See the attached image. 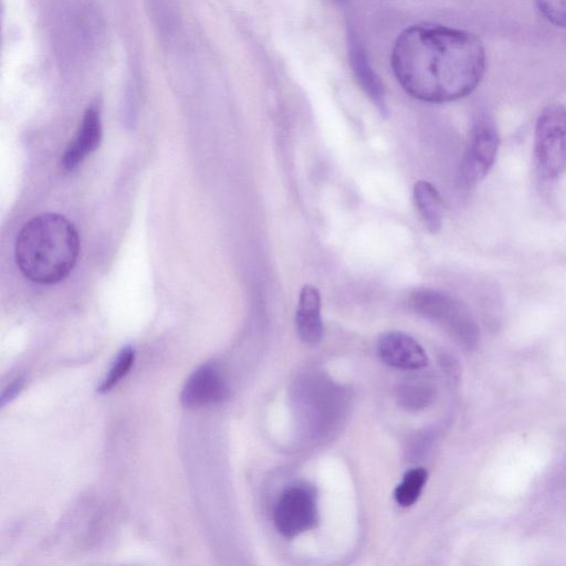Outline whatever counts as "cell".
Returning <instances> with one entry per match:
<instances>
[{
	"instance_id": "4fadbf2b",
	"label": "cell",
	"mask_w": 566,
	"mask_h": 566,
	"mask_svg": "<svg viewBox=\"0 0 566 566\" xmlns=\"http://www.w3.org/2000/svg\"><path fill=\"white\" fill-rule=\"evenodd\" d=\"M427 479L428 473L423 468L408 470L395 489L394 497L396 502L402 507L415 504L423 490Z\"/></svg>"
},
{
	"instance_id": "6da1fadb",
	"label": "cell",
	"mask_w": 566,
	"mask_h": 566,
	"mask_svg": "<svg viewBox=\"0 0 566 566\" xmlns=\"http://www.w3.org/2000/svg\"><path fill=\"white\" fill-rule=\"evenodd\" d=\"M390 63L409 95L427 103H448L478 87L486 55L482 41L469 31L420 23L400 32Z\"/></svg>"
},
{
	"instance_id": "ba28073f",
	"label": "cell",
	"mask_w": 566,
	"mask_h": 566,
	"mask_svg": "<svg viewBox=\"0 0 566 566\" xmlns=\"http://www.w3.org/2000/svg\"><path fill=\"white\" fill-rule=\"evenodd\" d=\"M227 395L226 382L211 364L197 368L186 380L180 400L185 407H202L221 401Z\"/></svg>"
},
{
	"instance_id": "e0dca14e",
	"label": "cell",
	"mask_w": 566,
	"mask_h": 566,
	"mask_svg": "<svg viewBox=\"0 0 566 566\" xmlns=\"http://www.w3.org/2000/svg\"><path fill=\"white\" fill-rule=\"evenodd\" d=\"M337 1H340V0H337Z\"/></svg>"
},
{
	"instance_id": "30bf717a",
	"label": "cell",
	"mask_w": 566,
	"mask_h": 566,
	"mask_svg": "<svg viewBox=\"0 0 566 566\" xmlns=\"http://www.w3.org/2000/svg\"><path fill=\"white\" fill-rule=\"evenodd\" d=\"M101 140V112L97 105H92L85 111L76 135L63 153L62 166L73 170L98 147Z\"/></svg>"
},
{
	"instance_id": "9c48e42d",
	"label": "cell",
	"mask_w": 566,
	"mask_h": 566,
	"mask_svg": "<svg viewBox=\"0 0 566 566\" xmlns=\"http://www.w3.org/2000/svg\"><path fill=\"white\" fill-rule=\"evenodd\" d=\"M348 56L357 83L379 114L382 117H387L389 109L382 83L369 63L364 48L353 32L348 33Z\"/></svg>"
},
{
	"instance_id": "3957f363",
	"label": "cell",
	"mask_w": 566,
	"mask_h": 566,
	"mask_svg": "<svg viewBox=\"0 0 566 566\" xmlns=\"http://www.w3.org/2000/svg\"><path fill=\"white\" fill-rule=\"evenodd\" d=\"M534 165L541 180L553 182L566 171V105L552 103L539 113L534 129Z\"/></svg>"
},
{
	"instance_id": "2e32d148",
	"label": "cell",
	"mask_w": 566,
	"mask_h": 566,
	"mask_svg": "<svg viewBox=\"0 0 566 566\" xmlns=\"http://www.w3.org/2000/svg\"><path fill=\"white\" fill-rule=\"evenodd\" d=\"M23 385L24 379L21 377L11 382L2 392L1 406H4L7 402L11 401L21 391Z\"/></svg>"
},
{
	"instance_id": "9a60e30c",
	"label": "cell",
	"mask_w": 566,
	"mask_h": 566,
	"mask_svg": "<svg viewBox=\"0 0 566 566\" xmlns=\"http://www.w3.org/2000/svg\"><path fill=\"white\" fill-rule=\"evenodd\" d=\"M542 15L552 24L566 28V0H535Z\"/></svg>"
},
{
	"instance_id": "7c38bea8",
	"label": "cell",
	"mask_w": 566,
	"mask_h": 566,
	"mask_svg": "<svg viewBox=\"0 0 566 566\" xmlns=\"http://www.w3.org/2000/svg\"><path fill=\"white\" fill-rule=\"evenodd\" d=\"M416 209L431 233L440 231L443 221V202L436 187L427 180H418L412 188Z\"/></svg>"
},
{
	"instance_id": "5bb4252c",
	"label": "cell",
	"mask_w": 566,
	"mask_h": 566,
	"mask_svg": "<svg viewBox=\"0 0 566 566\" xmlns=\"http://www.w3.org/2000/svg\"><path fill=\"white\" fill-rule=\"evenodd\" d=\"M135 360V350L132 346L124 347L117 355L108 370L107 376L98 386V392H107L127 375Z\"/></svg>"
},
{
	"instance_id": "8992f818",
	"label": "cell",
	"mask_w": 566,
	"mask_h": 566,
	"mask_svg": "<svg viewBox=\"0 0 566 566\" xmlns=\"http://www.w3.org/2000/svg\"><path fill=\"white\" fill-rule=\"evenodd\" d=\"M274 524L285 538L308 531L317 521V506L313 491L305 485H291L279 496L274 507Z\"/></svg>"
},
{
	"instance_id": "5b68a950",
	"label": "cell",
	"mask_w": 566,
	"mask_h": 566,
	"mask_svg": "<svg viewBox=\"0 0 566 566\" xmlns=\"http://www.w3.org/2000/svg\"><path fill=\"white\" fill-rule=\"evenodd\" d=\"M500 148V134L494 118L480 114L472 125L469 143L460 165V179L467 187L482 181L492 169Z\"/></svg>"
},
{
	"instance_id": "52a82bcc",
	"label": "cell",
	"mask_w": 566,
	"mask_h": 566,
	"mask_svg": "<svg viewBox=\"0 0 566 566\" xmlns=\"http://www.w3.org/2000/svg\"><path fill=\"white\" fill-rule=\"evenodd\" d=\"M377 353L386 365L399 369H419L428 363L421 345L410 335L397 331L384 333L378 338Z\"/></svg>"
},
{
	"instance_id": "8fae6325",
	"label": "cell",
	"mask_w": 566,
	"mask_h": 566,
	"mask_svg": "<svg viewBox=\"0 0 566 566\" xmlns=\"http://www.w3.org/2000/svg\"><path fill=\"white\" fill-rule=\"evenodd\" d=\"M295 326L301 339L307 344H318L323 338L321 294L317 287L312 284H305L300 291Z\"/></svg>"
},
{
	"instance_id": "277c9868",
	"label": "cell",
	"mask_w": 566,
	"mask_h": 566,
	"mask_svg": "<svg viewBox=\"0 0 566 566\" xmlns=\"http://www.w3.org/2000/svg\"><path fill=\"white\" fill-rule=\"evenodd\" d=\"M409 303L415 312L438 323L460 342H475V322L469 310L452 295L431 289L417 290L410 295Z\"/></svg>"
},
{
	"instance_id": "7a4b0ae2",
	"label": "cell",
	"mask_w": 566,
	"mask_h": 566,
	"mask_svg": "<svg viewBox=\"0 0 566 566\" xmlns=\"http://www.w3.org/2000/svg\"><path fill=\"white\" fill-rule=\"evenodd\" d=\"M80 237L71 221L56 213L32 218L15 241V262L22 274L39 284H55L73 270L80 253Z\"/></svg>"
}]
</instances>
